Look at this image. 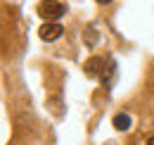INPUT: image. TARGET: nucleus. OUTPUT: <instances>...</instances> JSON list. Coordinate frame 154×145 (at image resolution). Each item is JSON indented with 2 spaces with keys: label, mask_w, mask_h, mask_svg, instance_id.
I'll use <instances>...</instances> for the list:
<instances>
[{
  "label": "nucleus",
  "mask_w": 154,
  "mask_h": 145,
  "mask_svg": "<svg viewBox=\"0 0 154 145\" xmlns=\"http://www.w3.org/2000/svg\"><path fill=\"white\" fill-rule=\"evenodd\" d=\"M85 74L90 76V79H100V81H109V72H107V60L104 57H90L88 62H85Z\"/></svg>",
  "instance_id": "obj_1"
},
{
  "label": "nucleus",
  "mask_w": 154,
  "mask_h": 145,
  "mask_svg": "<svg viewBox=\"0 0 154 145\" xmlns=\"http://www.w3.org/2000/svg\"><path fill=\"white\" fill-rule=\"evenodd\" d=\"M62 34H64V26H62V24H57V21H45V24L38 29V36L43 38V40H48V43L57 40Z\"/></svg>",
  "instance_id": "obj_3"
},
{
  "label": "nucleus",
  "mask_w": 154,
  "mask_h": 145,
  "mask_svg": "<svg viewBox=\"0 0 154 145\" xmlns=\"http://www.w3.org/2000/svg\"><path fill=\"white\" fill-rule=\"evenodd\" d=\"M97 2H100V5H107V2H112V0H97Z\"/></svg>",
  "instance_id": "obj_7"
},
{
  "label": "nucleus",
  "mask_w": 154,
  "mask_h": 145,
  "mask_svg": "<svg viewBox=\"0 0 154 145\" xmlns=\"http://www.w3.org/2000/svg\"><path fill=\"white\" fill-rule=\"evenodd\" d=\"M112 124H114L116 131H128V128H131V117H128V114H116Z\"/></svg>",
  "instance_id": "obj_4"
},
{
  "label": "nucleus",
  "mask_w": 154,
  "mask_h": 145,
  "mask_svg": "<svg viewBox=\"0 0 154 145\" xmlns=\"http://www.w3.org/2000/svg\"><path fill=\"white\" fill-rule=\"evenodd\" d=\"M83 38H85V43H88V45H95V43H97L95 26H88V29H85V34H83Z\"/></svg>",
  "instance_id": "obj_5"
},
{
  "label": "nucleus",
  "mask_w": 154,
  "mask_h": 145,
  "mask_svg": "<svg viewBox=\"0 0 154 145\" xmlns=\"http://www.w3.org/2000/svg\"><path fill=\"white\" fill-rule=\"evenodd\" d=\"M145 145H154V136H152V138H149V140H147Z\"/></svg>",
  "instance_id": "obj_6"
},
{
  "label": "nucleus",
  "mask_w": 154,
  "mask_h": 145,
  "mask_svg": "<svg viewBox=\"0 0 154 145\" xmlns=\"http://www.w3.org/2000/svg\"><path fill=\"white\" fill-rule=\"evenodd\" d=\"M64 12H66V7H64L62 2H57V0H43V5L38 7V14L45 19V21H55V19H59Z\"/></svg>",
  "instance_id": "obj_2"
}]
</instances>
